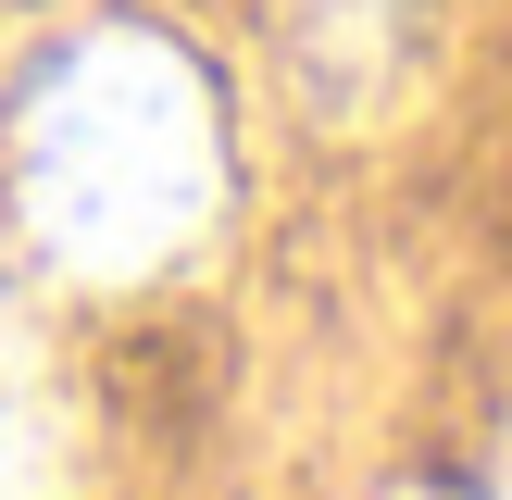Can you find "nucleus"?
Listing matches in <instances>:
<instances>
[{
  "mask_svg": "<svg viewBox=\"0 0 512 500\" xmlns=\"http://www.w3.org/2000/svg\"><path fill=\"white\" fill-rule=\"evenodd\" d=\"M500 500H512V475H500Z\"/></svg>",
  "mask_w": 512,
  "mask_h": 500,
  "instance_id": "20e7f679",
  "label": "nucleus"
},
{
  "mask_svg": "<svg viewBox=\"0 0 512 500\" xmlns=\"http://www.w3.org/2000/svg\"><path fill=\"white\" fill-rule=\"evenodd\" d=\"M13 163V213L63 275H163L213 238L225 213V113L213 75L163 38V25H88V38L38 50L0 125Z\"/></svg>",
  "mask_w": 512,
  "mask_h": 500,
  "instance_id": "f257e3e1",
  "label": "nucleus"
},
{
  "mask_svg": "<svg viewBox=\"0 0 512 500\" xmlns=\"http://www.w3.org/2000/svg\"><path fill=\"white\" fill-rule=\"evenodd\" d=\"M75 488V425H63V375H50L38 325L0 300V500H63Z\"/></svg>",
  "mask_w": 512,
  "mask_h": 500,
  "instance_id": "f03ea898",
  "label": "nucleus"
},
{
  "mask_svg": "<svg viewBox=\"0 0 512 500\" xmlns=\"http://www.w3.org/2000/svg\"><path fill=\"white\" fill-rule=\"evenodd\" d=\"M400 0H313V50H388Z\"/></svg>",
  "mask_w": 512,
  "mask_h": 500,
  "instance_id": "7ed1b4c3",
  "label": "nucleus"
}]
</instances>
